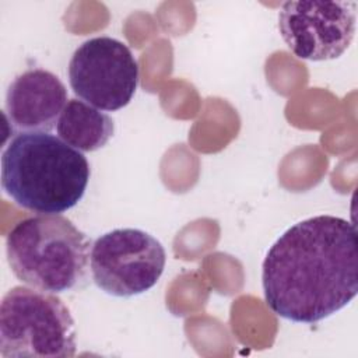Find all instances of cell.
I'll list each match as a JSON object with an SVG mask.
<instances>
[{"label":"cell","instance_id":"6da1fadb","mask_svg":"<svg viewBox=\"0 0 358 358\" xmlns=\"http://www.w3.org/2000/svg\"><path fill=\"white\" fill-rule=\"evenodd\" d=\"M262 284L268 308L287 320L310 324L334 315L358 294L355 227L334 215L294 224L268 249Z\"/></svg>","mask_w":358,"mask_h":358},{"label":"cell","instance_id":"7a4b0ae2","mask_svg":"<svg viewBox=\"0 0 358 358\" xmlns=\"http://www.w3.org/2000/svg\"><path fill=\"white\" fill-rule=\"evenodd\" d=\"M84 154L46 131L18 133L1 155V187L20 207L62 214L84 196L90 180Z\"/></svg>","mask_w":358,"mask_h":358},{"label":"cell","instance_id":"3957f363","mask_svg":"<svg viewBox=\"0 0 358 358\" xmlns=\"http://www.w3.org/2000/svg\"><path fill=\"white\" fill-rule=\"evenodd\" d=\"M91 241L70 220L41 214L21 220L7 234L10 268L24 284L60 294L87 278Z\"/></svg>","mask_w":358,"mask_h":358},{"label":"cell","instance_id":"277c9868","mask_svg":"<svg viewBox=\"0 0 358 358\" xmlns=\"http://www.w3.org/2000/svg\"><path fill=\"white\" fill-rule=\"evenodd\" d=\"M77 331L64 302L53 292L17 285L0 305V355L3 358H70Z\"/></svg>","mask_w":358,"mask_h":358},{"label":"cell","instance_id":"5b68a950","mask_svg":"<svg viewBox=\"0 0 358 358\" xmlns=\"http://www.w3.org/2000/svg\"><path fill=\"white\" fill-rule=\"evenodd\" d=\"M165 249L159 241L137 228H119L96 238L90 266L98 288L129 298L152 288L164 273Z\"/></svg>","mask_w":358,"mask_h":358},{"label":"cell","instance_id":"8992f818","mask_svg":"<svg viewBox=\"0 0 358 358\" xmlns=\"http://www.w3.org/2000/svg\"><path fill=\"white\" fill-rule=\"evenodd\" d=\"M70 87L77 96L102 110L126 106L138 85V64L131 50L110 36L83 42L69 63Z\"/></svg>","mask_w":358,"mask_h":358},{"label":"cell","instance_id":"52a82bcc","mask_svg":"<svg viewBox=\"0 0 358 358\" xmlns=\"http://www.w3.org/2000/svg\"><path fill=\"white\" fill-rule=\"evenodd\" d=\"M357 28V3L302 0L287 1L278 13L280 34L291 52L305 60L340 57Z\"/></svg>","mask_w":358,"mask_h":358},{"label":"cell","instance_id":"ba28073f","mask_svg":"<svg viewBox=\"0 0 358 358\" xmlns=\"http://www.w3.org/2000/svg\"><path fill=\"white\" fill-rule=\"evenodd\" d=\"M66 103L64 84L43 69H31L17 76L6 94V113L22 131L49 133Z\"/></svg>","mask_w":358,"mask_h":358},{"label":"cell","instance_id":"9c48e42d","mask_svg":"<svg viewBox=\"0 0 358 358\" xmlns=\"http://www.w3.org/2000/svg\"><path fill=\"white\" fill-rule=\"evenodd\" d=\"M59 137L78 151H96L113 136L115 124L110 116L95 106L70 99L56 123Z\"/></svg>","mask_w":358,"mask_h":358}]
</instances>
